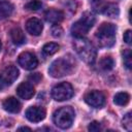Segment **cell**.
<instances>
[{
	"instance_id": "10",
	"label": "cell",
	"mask_w": 132,
	"mask_h": 132,
	"mask_svg": "<svg viewBox=\"0 0 132 132\" xmlns=\"http://www.w3.org/2000/svg\"><path fill=\"white\" fill-rule=\"evenodd\" d=\"M26 118L33 123H38L45 118V109L41 106H31L26 110Z\"/></svg>"
},
{
	"instance_id": "7",
	"label": "cell",
	"mask_w": 132,
	"mask_h": 132,
	"mask_svg": "<svg viewBox=\"0 0 132 132\" xmlns=\"http://www.w3.org/2000/svg\"><path fill=\"white\" fill-rule=\"evenodd\" d=\"M73 96V88L69 82H61L52 89V97L56 101H65Z\"/></svg>"
},
{
	"instance_id": "30",
	"label": "cell",
	"mask_w": 132,
	"mask_h": 132,
	"mask_svg": "<svg viewBox=\"0 0 132 132\" xmlns=\"http://www.w3.org/2000/svg\"><path fill=\"white\" fill-rule=\"evenodd\" d=\"M1 47H2V43H1V40H0V51H1Z\"/></svg>"
},
{
	"instance_id": "25",
	"label": "cell",
	"mask_w": 132,
	"mask_h": 132,
	"mask_svg": "<svg viewBox=\"0 0 132 132\" xmlns=\"http://www.w3.org/2000/svg\"><path fill=\"white\" fill-rule=\"evenodd\" d=\"M52 34L54 37H61L63 34V29L60 25H54L52 27Z\"/></svg>"
},
{
	"instance_id": "18",
	"label": "cell",
	"mask_w": 132,
	"mask_h": 132,
	"mask_svg": "<svg viewBox=\"0 0 132 132\" xmlns=\"http://www.w3.org/2000/svg\"><path fill=\"white\" fill-rule=\"evenodd\" d=\"M129 100H130V95L126 92H120V93H117L113 97V102L117 104V105H120V106H125L129 103Z\"/></svg>"
},
{
	"instance_id": "8",
	"label": "cell",
	"mask_w": 132,
	"mask_h": 132,
	"mask_svg": "<svg viewBox=\"0 0 132 132\" xmlns=\"http://www.w3.org/2000/svg\"><path fill=\"white\" fill-rule=\"evenodd\" d=\"M85 101L92 107L101 108L105 104V96L102 92L94 90L90 91L85 95Z\"/></svg>"
},
{
	"instance_id": "2",
	"label": "cell",
	"mask_w": 132,
	"mask_h": 132,
	"mask_svg": "<svg viewBox=\"0 0 132 132\" xmlns=\"http://www.w3.org/2000/svg\"><path fill=\"white\" fill-rule=\"evenodd\" d=\"M73 46L75 52L84 62L88 64H93L95 62L97 52L94 44L90 40L84 37H77L73 41Z\"/></svg>"
},
{
	"instance_id": "17",
	"label": "cell",
	"mask_w": 132,
	"mask_h": 132,
	"mask_svg": "<svg viewBox=\"0 0 132 132\" xmlns=\"http://www.w3.org/2000/svg\"><path fill=\"white\" fill-rule=\"evenodd\" d=\"M102 13L109 16V18H116L119 15L120 13V9L118 4L116 3H108L105 6H103L102 8Z\"/></svg>"
},
{
	"instance_id": "11",
	"label": "cell",
	"mask_w": 132,
	"mask_h": 132,
	"mask_svg": "<svg viewBox=\"0 0 132 132\" xmlns=\"http://www.w3.org/2000/svg\"><path fill=\"white\" fill-rule=\"evenodd\" d=\"M34 92H35L34 87L30 82H22L16 88V94L19 95V97L25 100L31 99L34 95Z\"/></svg>"
},
{
	"instance_id": "24",
	"label": "cell",
	"mask_w": 132,
	"mask_h": 132,
	"mask_svg": "<svg viewBox=\"0 0 132 132\" xmlns=\"http://www.w3.org/2000/svg\"><path fill=\"white\" fill-rule=\"evenodd\" d=\"M88 130L92 131V132H98L100 130H102V126L99 122L97 121H93L92 123H90V125L88 126Z\"/></svg>"
},
{
	"instance_id": "15",
	"label": "cell",
	"mask_w": 132,
	"mask_h": 132,
	"mask_svg": "<svg viewBox=\"0 0 132 132\" xmlns=\"http://www.w3.org/2000/svg\"><path fill=\"white\" fill-rule=\"evenodd\" d=\"M10 38L12 42L16 45H21L26 42V37H25L24 32L22 31V29L18 27H14L10 30Z\"/></svg>"
},
{
	"instance_id": "13",
	"label": "cell",
	"mask_w": 132,
	"mask_h": 132,
	"mask_svg": "<svg viewBox=\"0 0 132 132\" xmlns=\"http://www.w3.org/2000/svg\"><path fill=\"white\" fill-rule=\"evenodd\" d=\"M2 106H3V108L6 111H8L10 113H16V112H19L21 110V107H22L20 101L16 98H14V97H8V98H6L3 101Z\"/></svg>"
},
{
	"instance_id": "3",
	"label": "cell",
	"mask_w": 132,
	"mask_h": 132,
	"mask_svg": "<svg viewBox=\"0 0 132 132\" xmlns=\"http://www.w3.org/2000/svg\"><path fill=\"white\" fill-rule=\"evenodd\" d=\"M117 27L111 23H103L96 32L98 43L102 47H110L116 41Z\"/></svg>"
},
{
	"instance_id": "22",
	"label": "cell",
	"mask_w": 132,
	"mask_h": 132,
	"mask_svg": "<svg viewBox=\"0 0 132 132\" xmlns=\"http://www.w3.org/2000/svg\"><path fill=\"white\" fill-rule=\"evenodd\" d=\"M122 123H123V127L127 131H131L132 130V117H131V112H128L126 116H124Z\"/></svg>"
},
{
	"instance_id": "20",
	"label": "cell",
	"mask_w": 132,
	"mask_h": 132,
	"mask_svg": "<svg viewBox=\"0 0 132 132\" xmlns=\"http://www.w3.org/2000/svg\"><path fill=\"white\" fill-rule=\"evenodd\" d=\"M59 48H60V45L58 43H56V42H48V43H46V44L43 45L42 51H43V53L45 55L51 56V55L56 54L59 51Z\"/></svg>"
},
{
	"instance_id": "19",
	"label": "cell",
	"mask_w": 132,
	"mask_h": 132,
	"mask_svg": "<svg viewBox=\"0 0 132 132\" xmlns=\"http://www.w3.org/2000/svg\"><path fill=\"white\" fill-rule=\"evenodd\" d=\"M100 68L105 70V71H109L113 68L114 66V61L111 57H103L101 60H100Z\"/></svg>"
},
{
	"instance_id": "26",
	"label": "cell",
	"mask_w": 132,
	"mask_h": 132,
	"mask_svg": "<svg viewBox=\"0 0 132 132\" xmlns=\"http://www.w3.org/2000/svg\"><path fill=\"white\" fill-rule=\"evenodd\" d=\"M41 78H42V76L40 73H32L28 76V80L33 84H38L41 80Z\"/></svg>"
},
{
	"instance_id": "1",
	"label": "cell",
	"mask_w": 132,
	"mask_h": 132,
	"mask_svg": "<svg viewBox=\"0 0 132 132\" xmlns=\"http://www.w3.org/2000/svg\"><path fill=\"white\" fill-rule=\"evenodd\" d=\"M74 68H75V61L73 60V58L71 56H65L55 60L51 64L48 72L53 77L59 78L71 74Z\"/></svg>"
},
{
	"instance_id": "23",
	"label": "cell",
	"mask_w": 132,
	"mask_h": 132,
	"mask_svg": "<svg viewBox=\"0 0 132 132\" xmlns=\"http://www.w3.org/2000/svg\"><path fill=\"white\" fill-rule=\"evenodd\" d=\"M42 6V3L39 1V0H32L30 2H28L26 5H25V8H27L28 10H38L40 9Z\"/></svg>"
},
{
	"instance_id": "4",
	"label": "cell",
	"mask_w": 132,
	"mask_h": 132,
	"mask_svg": "<svg viewBox=\"0 0 132 132\" xmlns=\"http://www.w3.org/2000/svg\"><path fill=\"white\" fill-rule=\"evenodd\" d=\"M95 22H96V19L91 12H88V11L84 12L81 18L78 21H76L71 27L70 31L72 36H74L75 38L84 37L85 35H87L90 29L94 26Z\"/></svg>"
},
{
	"instance_id": "12",
	"label": "cell",
	"mask_w": 132,
	"mask_h": 132,
	"mask_svg": "<svg viewBox=\"0 0 132 132\" xmlns=\"http://www.w3.org/2000/svg\"><path fill=\"white\" fill-rule=\"evenodd\" d=\"M26 29H27V31H28L30 34H32V35H34V36H38V35H40L41 32H42L43 26H42V23H41L38 19H36V18H31V19H29V20L27 21V23H26Z\"/></svg>"
},
{
	"instance_id": "6",
	"label": "cell",
	"mask_w": 132,
	"mask_h": 132,
	"mask_svg": "<svg viewBox=\"0 0 132 132\" xmlns=\"http://www.w3.org/2000/svg\"><path fill=\"white\" fill-rule=\"evenodd\" d=\"M19 77V70L14 65H7L0 70V91L10 86Z\"/></svg>"
},
{
	"instance_id": "16",
	"label": "cell",
	"mask_w": 132,
	"mask_h": 132,
	"mask_svg": "<svg viewBox=\"0 0 132 132\" xmlns=\"http://www.w3.org/2000/svg\"><path fill=\"white\" fill-rule=\"evenodd\" d=\"M13 5L7 0H0V20H4L11 15Z\"/></svg>"
},
{
	"instance_id": "21",
	"label": "cell",
	"mask_w": 132,
	"mask_h": 132,
	"mask_svg": "<svg viewBox=\"0 0 132 132\" xmlns=\"http://www.w3.org/2000/svg\"><path fill=\"white\" fill-rule=\"evenodd\" d=\"M123 61H124V65L126 66V68L131 69L132 68V53L131 50H125L123 52Z\"/></svg>"
},
{
	"instance_id": "27",
	"label": "cell",
	"mask_w": 132,
	"mask_h": 132,
	"mask_svg": "<svg viewBox=\"0 0 132 132\" xmlns=\"http://www.w3.org/2000/svg\"><path fill=\"white\" fill-rule=\"evenodd\" d=\"M124 41L127 44H131V41H132V32H131V30H127L124 33Z\"/></svg>"
},
{
	"instance_id": "5",
	"label": "cell",
	"mask_w": 132,
	"mask_h": 132,
	"mask_svg": "<svg viewBox=\"0 0 132 132\" xmlns=\"http://www.w3.org/2000/svg\"><path fill=\"white\" fill-rule=\"evenodd\" d=\"M75 113L71 106H64L59 109H57L54 112L53 121L56 126H58L61 129H67L69 128L74 120Z\"/></svg>"
},
{
	"instance_id": "28",
	"label": "cell",
	"mask_w": 132,
	"mask_h": 132,
	"mask_svg": "<svg viewBox=\"0 0 132 132\" xmlns=\"http://www.w3.org/2000/svg\"><path fill=\"white\" fill-rule=\"evenodd\" d=\"M31 131V129L29 128V127H20L19 128V131Z\"/></svg>"
},
{
	"instance_id": "29",
	"label": "cell",
	"mask_w": 132,
	"mask_h": 132,
	"mask_svg": "<svg viewBox=\"0 0 132 132\" xmlns=\"http://www.w3.org/2000/svg\"><path fill=\"white\" fill-rule=\"evenodd\" d=\"M92 1H93V2H99L100 0H92Z\"/></svg>"
},
{
	"instance_id": "14",
	"label": "cell",
	"mask_w": 132,
	"mask_h": 132,
	"mask_svg": "<svg viewBox=\"0 0 132 132\" xmlns=\"http://www.w3.org/2000/svg\"><path fill=\"white\" fill-rule=\"evenodd\" d=\"M44 18L48 23L58 24L64 20V12L59 9H48L47 11H45Z\"/></svg>"
},
{
	"instance_id": "9",
	"label": "cell",
	"mask_w": 132,
	"mask_h": 132,
	"mask_svg": "<svg viewBox=\"0 0 132 132\" xmlns=\"http://www.w3.org/2000/svg\"><path fill=\"white\" fill-rule=\"evenodd\" d=\"M18 62L24 69H27V70H33L34 68L37 67V64H38V61L35 55L29 52L22 53L18 58Z\"/></svg>"
}]
</instances>
